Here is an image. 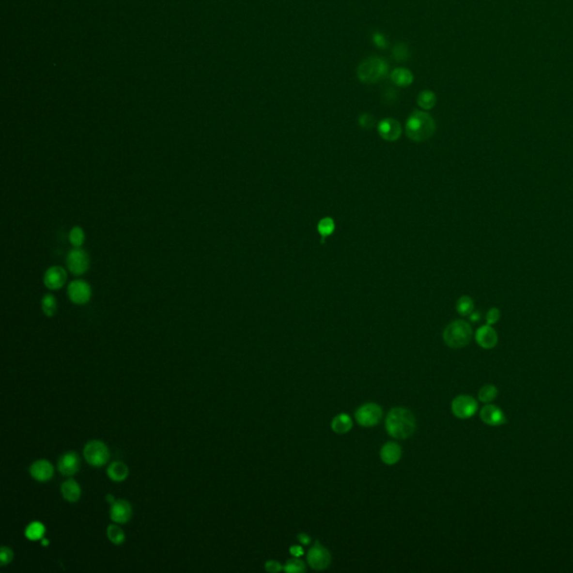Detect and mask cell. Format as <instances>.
<instances>
[{"label": "cell", "mask_w": 573, "mask_h": 573, "mask_svg": "<svg viewBox=\"0 0 573 573\" xmlns=\"http://www.w3.org/2000/svg\"><path fill=\"white\" fill-rule=\"evenodd\" d=\"M31 477L37 481H47L54 475V468L47 460L41 459L35 461L30 468Z\"/></svg>", "instance_id": "obj_17"}, {"label": "cell", "mask_w": 573, "mask_h": 573, "mask_svg": "<svg viewBox=\"0 0 573 573\" xmlns=\"http://www.w3.org/2000/svg\"><path fill=\"white\" fill-rule=\"evenodd\" d=\"M358 124L363 129L369 130V129L373 128L374 124H375V119H374L373 115H371L369 113H364L359 117Z\"/></svg>", "instance_id": "obj_33"}, {"label": "cell", "mask_w": 573, "mask_h": 573, "mask_svg": "<svg viewBox=\"0 0 573 573\" xmlns=\"http://www.w3.org/2000/svg\"><path fill=\"white\" fill-rule=\"evenodd\" d=\"M283 570L288 573H302L306 571V564L298 558H290L287 561L286 565L283 567Z\"/></svg>", "instance_id": "obj_31"}, {"label": "cell", "mask_w": 573, "mask_h": 573, "mask_svg": "<svg viewBox=\"0 0 573 573\" xmlns=\"http://www.w3.org/2000/svg\"><path fill=\"white\" fill-rule=\"evenodd\" d=\"M480 318H481V315H480V312H478V311H473L469 315L470 322H473V323L479 322V320H480Z\"/></svg>", "instance_id": "obj_40"}, {"label": "cell", "mask_w": 573, "mask_h": 573, "mask_svg": "<svg viewBox=\"0 0 573 573\" xmlns=\"http://www.w3.org/2000/svg\"><path fill=\"white\" fill-rule=\"evenodd\" d=\"M416 418L410 410L404 408H394L388 412L385 420L387 434L395 439H406L416 431Z\"/></svg>", "instance_id": "obj_1"}, {"label": "cell", "mask_w": 573, "mask_h": 573, "mask_svg": "<svg viewBox=\"0 0 573 573\" xmlns=\"http://www.w3.org/2000/svg\"><path fill=\"white\" fill-rule=\"evenodd\" d=\"M132 515V507L127 500L119 499L111 505L110 517L114 523L124 524L129 522Z\"/></svg>", "instance_id": "obj_13"}, {"label": "cell", "mask_w": 573, "mask_h": 573, "mask_svg": "<svg viewBox=\"0 0 573 573\" xmlns=\"http://www.w3.org/2000/svg\"><path fill=\"white\" fill-rule=\"evenodd\" d=\"M387 77H390L388 64L384 59L378 56L367 57L357 68L358 80L365 84H374Z\"/></svg>", "instance_id": "obj_3"}, {"label": "cell", "mask_w": 573, "mask_h": 573, "mask_svg": "<svg viewBox=\"0 0 573 573\" xmlns=\"http://www.w3.org/2000/svg\"><path fill=\"white\" fill-rule=\"evenodd\" d=\"M378 135L387 141H396L402 133V128L399 121L393 118H385L377 125Z\"/></svg>", "instance_id": "obj_12"}, {"label": "cell", "mask_w": 573, "mask_h": 573, "mask_svg": "<svg viewBox=\"0 0 573 573\" xmlns=\"http://www.w3.org/2000/svg\"><path fill=\"white\" fill-rule=\"evenodd\" d=\"M352 428H353V420H352V418L348 416V414H345V413L338 414V416L335 417L333 421H331V429H333V431L336 432V434H347V432L351 431Z\"/></svg>", "instance_id": "obj_21"}, {"label": "cell", "mask_w": 573, "mask_h": 573, "mask_svg": "<svg viewBox=\"0 0 573 573\" xmlns=\"http://www.w3.org/2000/svg\"><path fill=\"white\" fill-rule=\"evenodd\" d=\"M435 122L431 115L422 111H414L410 115L405 124L406 136L411 140L422 142L429 140L434 135Z\"/></svg>", "instance_id": "obj_2"}, {"label": "cell", "mask_w": 573, "mask_h": 573, "mask_svg": "<svg viewBox=\"0 0 573 573\" xmlns=\"http://www.w3.org/2000/svg\"><path fill=\"white\" fill-rule=\"evenodd\" d=\"M478 410V403L470 395H458L451 403V411L459 419H469Z\"/></svg>", "instance_id": "obj_7"}, {"label": "cell", "mask_w": 573, "mask_h": 573, "mask_svg": "<svg viewBox=\"0 0 573 573\" xmlns=\"http://www.w3.org/2000/svg\"><path fill=\"white\" fill-rule=\"evenodd\" d=\"M107 473L113 481H122L128 477L129 469L125 464L121 463V461H114L108 468Z\"/></svg>", "instance_id": "obj_22"}, {"label": "cell", "mask_w": 573, "mask_h": 573, "mask_svg": "<svg viewBox=\"0 0 573 573\" xmlns=\"http://www.w3.org/2000/svg\"><path fill=\"white\" fill-rule=\"evenodd\" d=\"M298 541L300 542L301 544H304V545H308L309 543H310V536L308 534H305V533H301V534L298 535Z\"/></svg>", "instance_id": "obj_39"}, {"label": "cell", "mask_w": 573, "mask_h": 573, "mask_svg": "<svg viewBox=\"0 0 573 573\" xmlns=\"http://www.w3.org/2000/svg\"><path fill=\"white\" fill-rule=\"evenodd\" d=\"M473 338V328L465 320H455L450 323L443 331V341L450 348L459 349L470 343Z\"/></svg>", "instance_id": "obj_4"}, {"label": "cell", "mask_w": 573, "mask_h": 573, "mask_svg": "<svg viewBox=\"0 0 573 573\" xmlns=\"http://www.w3.org/2000/svg\"><path fill=\"white\" fill-rule=\"evenodd\" d=\"M372 41L374 43V45L376 46V47L381 48V49H385L387 47V38H385V36L380 33V31H374L372 34Z\"/></svg>", "instance_id": "obj_34"}, {"label": "cell", "mask_w": 573, "mask_h": 573, "mask_svg": "<svg viewBox=\"0 0 573 573\" xmlns=\"http://www.w3.org/2000/svg\"><path fill=\"white\" fill-rule=\"evenodd\" d=\"M106 499H107V502H108V503L111 504V505H112V504L115 502L114 496H113V495H111V494H108V495L106 496Z\"/></svg>", "instance_id": "obj_41"}, {"label": "cell", "mask_w": 573, "mask_h": 573, "mask_svg": "<svg viewBox=\"0 0 573 573\" xmlns=\"http://www.w3.org/2000/svg\"><path fill=\"white\" fill-rule=\"evenodd\" d=\"M392 56L398 62H405V61L410 60L411 50L409 46L404 44V43H398L392 48Z\"/></svg>", "instance_id": "obj_27"}, {"label": "cell", "mask_w": 573, "mask_h": 573, "mask_svg": "<svg viewBox=\"0 0 573 573\" xmlns=\"http://www.w3.org/2000/svg\"><path fill=\"white\" fill-rule=\"evenodd\" d=\"M418 104L424 110H430L435 106V94L430 90H424L418 95Z\"/></svg>", "instance_id": "obj_26"}, {"label": "cell", "mask_w": 573, "mask_h": 573, "mask_svg": "<svg viewBox=\"0 0 573 573\" xmlns=\"http://www.w3.org/2000/svg\"><path fill=\"white\" fill-rule=\"evenodd\" d=\"M85 460L93 467H102L110 458L109 448L106 443L99 440H92L88 442L83 451Z\"/></svg>", "instance_id": "obj_5"}, {"label": "cell", "mask_w": 573, "mask_h": 573, "mask_svg": "<svg viewBox=\"0 0 573 573\" xmlns=\"http://www.w3.org/2000/svg\"><path fill=\"white\" fill-rule=\"evenodd\" d=\"M61 493L64 498L70 503H75L80 499L81 497V487L74 479H68L64 481L61 487Z\"/></svg>", "instance_id": "obj_19"}, {"label": "cell", "mask_w": 573, "mask_h": 573, "mask_svg": "<svg viewBox=\"0 0 573 573\" xmlns=\"http://www.w3.org/2000/svg\"><path fill=\"white\" fill-rule=\"evenodd\" d=\"M308 564L313 570H325L331 563L330 552L322 544L316 542L315 545L310 547L307 554Z\"/></svg>", "instance_id": "obj_8"}, {"label": "cell", "mask_w": 573, "mask_h": 573, "mask_svg": "<svg viewBox=\"0 0 573 573\" xmlns=\"http://www.w3.org/2000/svg\"><path fill=\"white\" fill-rule=\"evenodd\" d=\"M380 456L382 461H383L385 465L392 466V465H395L400 459H401L402 449L396 442H387L382 447Z\"/></svg>", "instance_id": "obj_18"}, {"label": "cell", "mask_w": 573, "mask_h": 573, "mask_svg": "<svg viewBox=\"0 0 573 573\" xmlns=\"http://www.w3.org/2000/svg\"><path fill=\"white\" fill-rule=\"evenodd\" d=\"M13 557H14V553L13 551L9 549V547L7 546H2L1 550H0V562H1V565H6L12 562L13 560Z\"/></svg>", "instance_id": "obj_36"}, {"label": "cell", "mask_w": 573, "mask_h": 573, "mask_svg": "<svg viewBox=\"0 0 573 573\" xmlns=\"http://www.w3.org/2000/svg\"><path fill=\"white\" fill-rule=\"evenodd\" d=\"M456 309L460 316H463V317L469 316L475 309V304H474L473 298H470L469 295H463V297H460L458 299V301H457Z\"/></svg>", "instance_id": "obj_23"}, {"label": "cell", "mask_w": 573, "mask_h": 573, "mask_svg": "<svg viewBox=\"0 0 573 573\" xmlns=\"http://www.w3.org/2000/svg\"><path fill=\"white\" fill-rule=\"evenodd\" d=\"M477 344L484 349H492L498 343V335L492 325L479 327L475 334Z\"/></svg>", "instance_id": "obj_14"}, {"label": "cell", "mask_w": 573, "mask_h": 573, "mask_svg": "<svg viewBox=\"0 0 573 573\" xmlns=\"http://www.w3.org/2000/svg\"><path fill=\"white\" fill-rule=\"evenodd\" d=\"M282 565H281L278 561H268L265 563V570L268 572H271V573H277V572H280L282 570Z\"/></svg>", "instance_id": "obj_37"}, {"label": "cell", "mask_w": 573, "mask_h": 573, "mask_svg": "<svg viewBox=\"0 0 573 573\" xmlns=\"http://www.w3.org/2000/svg\"><path fill=\"white\" fill-rule=\"evenodd\" d=\"M480 419L482 422L492 427H499L507 423V418L504 411L491 403L486 404L480 410Z\"/></svg>", "instance_id": "obj_11"}, {"label": "cell", "mask_w": 573, "mask_h": 573, "mask_svg": "<svg viewBox=\"0 0 573 573\" xmlns=\"http://www.w3.org/2000/svg\"><path fill=\"white\" fill-rule=\"evenodd\" d=\"M47 544H48L47 540H43V545H47Z\"/></svg>", "instance_id": "obj_42"}, {"label": "cell", "mask_w": 573, "mask_h": 573, "mask_svg": "<svg viewBox=\"0 0 573 573\" xmlns=\"http://www.w3.org/2000/svg\"><path fill=\"white\" fill-rule=\"evenodd\" d=\"M290 553L293 554L294 557L299 558L304 554V550H302V547L299 546V545H293L290 547Z\"/></svg>", "instance_id": "obj_38"}, {"label": "cell", "mask_w": 573, "mask_h": 573, "mask_svg": "<svg viewBox=\"0 0 573 573\" xmlns=\"http://www.w3.org/2000/svg\"><path fill=\"white\" fill-rule=\"evenodd\" d=\"M60 473L64 476H73L80 469V457L77 452L70 451L63 455L57 464Z\"/></svg>", "instance_id": "obj_16"}, {"label": "cell", "mask_w": 573, "mask_h": 573, "mask_svg": "<svg viewBox=\"0 0 573 573\" xmlns=\"http://www.w3.org/2000/svg\"><path fill=\"white\" fill-rule=\"evenodd\" d=\"M42 309L46 316L52 317L55 315L57 310L56 298L50 294H45L42 299Z\"/></svg>", "instance_id": "obj_28"}, {"label": "cell", "mask_w": 573, "mask_h": 573, "mask_svg": "<svg viewBox=\"0 0 573 573\" xmlns=\"http://www.w3.org/2000/svg\"><path fill=\"white\" fill-rule=\"evenodd\" d=\"M107 535L111 542L115 544V545H120V544L124 543V541L125 539L124 532L122 531V528H120L115 524H111L108 526Z\"/></svg>", "instance_id": "obj_29"}, {"label": "cell", "mask_w": 573, "mask_h": 573, "mask_svg": "<svg viewBox=\"0 0 573 573\" xmlns=\"http://www.w3.org/2000/svg\"><path fill=\"white\" fill-rule=\"evenodd\" d=\"M67 294L72 302L84 305L91 299V287L83 280L72 281L67 288Z\"/></svg>", "instance_id": "obj_10"}, {"label": "cell", "mask_w": 573, "mask_h": 573, "mask_svg": "<svg viewBox=\"0 0 573 573\" xmlns=\"http://www.w3.org/2000/svg\"><path fill=\"white\" fill-rule=\"evenodd\" d=\"M317 229H318V232L320 233V235H322L323 237L329 236L330 234H333L334 230H335V223L333 221V218L331 217L322 218L318 223Z\"/></svg>", "instance_id": "obj_30"}, {"label": "cell", "mask_w": 573, "mask_h": 573, "mask_svg": "<svg viewBox=\"0 0 573 573\" xmlns=\"http://www.w3.org/2000/svg\"><path fill=\"white\" fill-rule=\"evenodd\" d=\"M68 240H70L72 246H74L75 248H80L82 244L84 243L85 240L84 231L81 228H78V226H75V228L71 230L70 234H68Z\"/></svg>", "instance_id": "obj_32"}, {"label": "cell", "mask_w": 573, "mask_h": 573, "mask_svg": "<svg viewBox=\"0 0 573 573\" xmlns=\"http://www.w3.org/2000/svg\"><path fill=\"white\" fill-rule=\"evenodd\" d=\"M383 416L382 408L376 403H366L356 410L355 420L362 427H374L380 422Z\"/></svg>", "instance_id": "obj_6"}, {"label": "cell", "mask_w": 573, "mask_h": 573, "mask_svg": "<svg viewBox=\"0 0 573 573\" xmlns=\"http://www.w3.org/2000/svg\"><path fill=\"white\" fill-rule=\"evenodd\" d=\"M45 534V526L41 522H33L26 527L25 535L31 541L42 540Z\"/></svg>", "instance_id": "obj_24"}, {"label": "cell", "mask_w": 573, "mask_h": 573, "mask_svg": "<svg viewBox=\"0 0 573 573\" xmlns=\"http://www.w3.org/2000/svg\"><path fill=\"white\" fill-rule=\"evenodd\" d=\"M67 279L66 271L62 266H50L45 272L44 283L50 290H57L62 288Z\"/></svg>", "instance_id": "obj_15"}, {"label": "cell", "mask_w": 573, "mask_h": 573, "mask_svg": "<svg viewBox=\"0 0 573 573\" xmlns=\"http://www.w3.org/2000/svg\"><path fill=\"white\" fill-rule=\"evenodd\" d=\"M500 319V310L498 308H491L486 313V322L487 325H495Z\"/></svg>", "instance_id": "obj_35"}, {"label": "cell", "mask_w": 573, "mask_h": 573, "mask_svg": "<svg viewBox=\"0 0 573 573\" xmlns=\"http://www.w3.org/2000/svg\"><path fill=\"white\" fill-rule=\"evenodd\" d=\"M497 395H498V390H497V387L493 384L484 385L478 392L479 401L486 403V404L492 403L494 400L497 398Z\"/></svg>", "instance_id": "obj_25"}, {"label": "cell", "mask_w": 573, "mask_h": 573, "mask_svg": "<svg viewBox=\"0 0 573 573\" xmlns=\"http://www.w3.org/2000/svg\"><path fill=\"white\" fill-rule=\"evenodd\" d=\"M390 78L395 85L400 86V88H405V86L412 84L413 74L411 73V71L406 70V68L400 67L395 68L393 72H391Z\"/></svg>", "instance_id": "obj_20"}, {"label": "cell", "mask_w": 573, "mask_h": 573, "mask_svg": "<svg viewBox=\"0 0 573 573\" xmlns=\"http://www.w3.org/2000/svg\"><path fill=\"white\" fill-rule=\"evenodd\" d=\"M89 255L84 250L75 248L68 252L66 258V264L70 271L75 276H82L89 269Z\"/></svg>", "instance_id": "obj_9"}]
</instances>
